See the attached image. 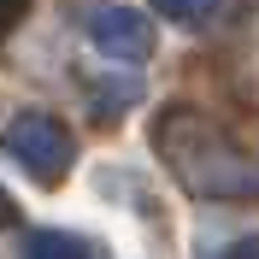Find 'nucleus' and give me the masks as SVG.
Segmentation results:
<instances>
[{"instance_id": "f257e3e1", "label": "nucleus", "mask_w": 259, "mask_h": 259, "mask_svg": "<svg viewBox=\"0 0 259 259\" xmlns=\"http://www.w3.org/2000/svg\"><path fill=\"white\" fill-rule=\"evenodd\" d=\"M183 130L194 136V147H183V142H159V147L171 153V165H177L183 177H189V189H200V194H253L259 189V171L212 124H200V118L183 112Z\"/></svg>"}, {"instance_id": "f03ea898", "label": "nucleus", "mask_w": 259, "mask_h": 259, "mask_svg": "<svg viewBox=\"0 0 259 259\" xmlns=\"http://www.w3.org/2000/svg\"><path fill=\"white\" fill-rule=\"evenodd\" d=\"M0 147H6L35 183H59L65 171H71V136H65V124L48 118V112H18L12 124L0 130Z\"/></svg>"}, {"instance_id": "7ed1b4c3", "label": "nucleus", "mask_w": 259, "mask_h": 259, "mask_svg": "<svg viewBox=\"0 0 259 259\" xmlns=\"http://www.w3.org/2000/svg\"><path fill=\"white\" fill-rule=\"evenodd\" d=\"M89 35H95L100 53H112V59H147L153 53V24L142 12H130V6H95L89 12Z\"/></svg>"}, {"instance_id": "20e7f679", "label": "nucleus", "mask_w": 259, "mask_h": 259, "mask_svg": "<svg viewBox=\"0 0 259 259\" xmlns=\"http://www.w3.org/2000/svg\"><path fill=\"white\" fill-rule=\"evenodd\" d=\"M153 12L177 24H212L218 12H230V0H153Z\"/></svg>"}, {"instance_id": "39448f33", "label": "nucleus", "mask_w": 259, "mask_h": 259, "mask_svg": "<svg viewBox=\"0 0 259 259\" xmlns=\"http://www.w3.org/2000/svg\"><path fill=\"white\" fill-rule=\"evenodd\" d=\"M30 259H89V247L65 230H41V236H30Z\"/></svg>"}, {"instance_id": "423d86ee", "label": "nucleus", "mask_w": 259, "mask_h": 259, "mask_svg": "<svg viewBox=\"0 0 259 259\" xmlns=\"http://www.w3.org/2000/svg\"><path fill=\"white\" fill-rule=\"evenodd\" d=\"M206 259H259V242H236V247H218Z\"/></svg>"}, {"instance_id": "0eeeda50", "label": "nucleus", "mask_w": 259, "mask_h": 259, "mask_svg": "<svg viewBox=\"0 0 259 259\" xmlns=\"http://www.w3.org/2000/svg\"><path fill=\"white\" fill-rule=\"evenodd\" d=\"M18 12H24V0H0V30H6V24H12Z\"/></svg>"}, {"instance_id": "6e6552de", "label": "nucleus", "mask_w": 259, "mask_h": 259, "mask_svg": "<svg viewBox=\"0 0 259 259\" xmlns=\"http://www.w3.org/2000/svg\"><path fill=\"white\" fill-rule=\"evenodd\" d=\"M6 218H12V212H6V194H0V224H6Z\"/></svg>"}]
</instances>
